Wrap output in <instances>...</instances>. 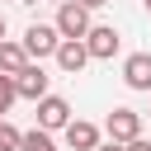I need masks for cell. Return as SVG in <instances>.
<instances>
[{
    "label": "cell",
    "mask_w": 151,
    "mask_h": 151,
    "mask_svg": "<svg viewBox=\"0 0 151 151\" xmlns=\"http://www.w3.org/2000/svg\"><path fill=\"white\" fill-rule=\"evenodd\" d=\"M19 42H24V52H28L33 61H42V57H57V47H61V28H57V24H28Z\"/></svg>",
    "instance_id": "obj_1"
},
{
    "label": "cell",
    "mask_w": 151,
    "mask_h": 151,
    "mask_svg": "<svg viewBox=\"0 0 151 151\" xmlns=\"http://www.w3.org/2000/svg\"><path fill=\"white\" fill-rule=\"evenodd\" d=\"M142 5H146V14H151V0H142Z\"/></svg>",
    "instance_id": "obj_18"
},
{
    "label": "cell",
    "mask_w": 151,
    "mask_h": 151,
    "mask_svg": "<svg viewBox=\"0 0 151 151\" xmlns=\"http://www.w3.org/2000/svg\"><path fill=\"white\" fill-rule=\"evenodd\" d=\"M19 142H24V132H19L14 123L0 118V151H19Z\"/></svg>",
    "instance_id": "obj_13"
},
{
    "label": "cell",
    "mask_w": 151,
    "mask_h": 151,
    "mask_svg": "<svg viewBox=\"0 0 151 151\" xmlns=\"http://www.w3.org/2000/svg\"><path fill=\"white\" fill-rule=\"evenodd\" d=\"M66 123H71V104H66L61 94H42V99H38V127L66 132Z\"/></svg>",
    "instance_id": "obj_6"
},
{
    "label": "cell",
    "mask_w": 151,
    "mask_h": 151,
    "mask_svg": "<svg viewBox=\"0 0 151 151\" xmlns=\"http://www.w3.org/2000/svg\"><path fill=\"white\" fill-rule=\"evenodd\" d=\"M14 85H19V99H33V104H38L42 94H52V90H47L52 76L42 71V61H28L24 71H14Z\"/></svg>",
    "instance_id": "obj_5"
},
{
    "label": "cell",
    "mask_w": 151,
    "mask_h": 151,
    "mask_svg": "<svg viewBox=\"0 0 151 151\" xmlns=\"http://www.w3.org/2000/svg\"><path fill=\"white\" fill-rule=\"evenodd\" d=\"M85 5H90V9H99V5H109V0H85Z\"/></svg>",
    "instance_id": "obj_16"
},
{
    "label": "cell",
    "mask_w": 151,
    "mask_h": 151,
    "mask_svg": "<svg viewBox=\"0 0 151 151\" xmlns=\"http://www.w3.org/2000/svg\"><path fill=\"white\" fill-rule=\"evenodd\" d=\"M123 85L151 94V52H132V57L123 61Z\"/></svg>",
    "instance_id": "obj_8"
},
{
    "label": "cell",
    "mask_w": 151,
    "mask_h": 151,
    "mask_svg": "<svg viewBox=\"0 0 151 151\" xmlns=\"http://www.w3.org/2000/svg\"><path fill=\"white\" fill-rule=\"evenodd\" d=\"M0 42H5V14H0Z\"/></svg>",
    "instance_id": "obj_17"
},
{
    "label": "cell",
    "mask_w": 151,
    "mask_h": 151,
    "mask_svg": "<svg viewBox=\"0 0 151 151\" xmlns=\"http://www.w3.org/2000/svg\"><path fill=\"white\" fill-rule=\"evenodd\" d=\"M123 151H151V142L146 137H132V142H123Z\"/></svg>",
    "instance_id": "obj_14"
},
{
    "label": "cell",
    "mask_w": 151,
    "mask_h": 151,
    "mask_svg": "<svg viewBox=\"0 0 151 151\" xmlns=\"http://www.w3.org/2000/svg\"><path fill=\"white\" fill-rule=\"evenodd\" d=\"M90 14H94V9H90L85 0H61V9H57V28H61V38H85V33L94 28Z\"/></svg>",
    "instance_id": "obj_2"
},
{
    "label": "cell",
    "mask_w": 151,
    "mask_h": 151,
    "mask_svg": "<svg viewBox=\"0 0 151 151\" xmlns=\"http://www.w3.org/2000/svg\"><path fill=\"white\" fill-rule=\"evenodd\" d=\"M14 5H24V0H14Z\"/></svg>",
    "instance_id": "obj_19"
},
{
    "label": "cell",
    "mask_w": 151,
    "mask_h": 151,
    "mask_svg": "<svg viewBox=\"0 0 151 151\" xmlns=\"http://www.w3.org/2000/svg\"><path fill=\"white\" fill-rule=\"evenodd\" d=\"M19 151H57V142H52V132H47V127H33V132H24Z\"/></svg>",
    "instance_id": "obj_11"
},
{
    "label": "cell",
    "mask_w": 151,
    "mask_h": 151,
    "mask_svg": "<svg viewBox=\"0 0 151 151\" xmlns=\"http://www.w3.org/2000/svg\"><path fill=\"white\" fill-rule=\"evenodd\" d=\"M104 132H109L113 142H132V137H142V113H137V109H127V104H118V109H109Z\"/></svg>",
    "instance_id": "obj_3"
},
{
    "label": "cell",
    "mask_w": 151,
    "mask_h": 151,
    "mask_svg": "<svg viewBox=\"0 0 151 151\" xmlns=\"http://www.w3.org/2000/svg\"><path fill=\"white\" fill-rule=\"evenodd\" d=\"M85 61H94L90 47H85V38H61V47H57V66H61L66 76H80Z\"/></svg>",
    "instance_id": "obj_7"
},
{
    "label": "cell",
    "mask_w": 151,
    "mask_h": 151,
    "mask_svg": "<svg viewBox=\"0 0 151 151\" xmlns=\"http://www.w3.org/2000/svg\"><path fill=\"white\" fill-rule=\"evenodd\" d=\"M28 61H33V57L24 52V42H9V38L0 42V71H9V76H14V71H24Z\"/></svg>",
    "instance_id": "obj_10"
},
{
    "label": "cell",
    "mask_w": 151,
    "mask_h": 151,
    "mask_svg": "<svg viewBox=\"0 0 151 151\" xmlns=\"http://www.w3.org/2000/svg\"><path fill=\"white\" fill-rule=\"evenodd\" d=\"M94 151H123V142H113V137H109V142H99Z\"/></svg>",
    "instance_id": "obj_15"
},
{
    "label": "cell",
    "mask_w": 151,
    "mask_h": 151,
    "mask_svg": "<svg viewBox=\"0 0 151 151\" xmlns=\"http://www.w3.org/2000/svg\"><path fill=\"white\" fill-rule=\"evenodd\" d=\"M85 47H90V57H94V61H113V57H118V47H123V38H118V28H113V24H94V28L85 33Z\"/></svg>",
    "instance_id": "obj_4"
},
{
    "label": "cell",
    "mask_w": 151,
    "mask_h": 151,
    "mask_svg": "<svg viewBox=\"0 0 151 151\" xmlns=\"http://www.w3.org/2000/svg\"><path fill=\"white\" fill-rule=\"evenodd\" d=\"M66 146H71V151H94V146H99V127L85 123V118H71V123H66Z\"/></svg>",
    "instance_id": "obj_9"
},
{
    "label": "cell",
    "mask_w": 151,
    "mask_h": 151,
    "mask_svg": "<svg viewBox=\"0 0 151 151\" xmlns=\"http://www.w3.org/2000/svg\"><path fill=\"white\" fill-rule=\"evenodd\" d=\"M14 99H19V85H14V76H9V71H0V118L9 113V104H14Z\"/></svg>",
    "instance_id": "obj_12"
}]
</instances>
